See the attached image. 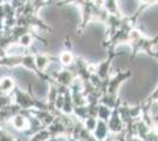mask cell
<instances>
[{"instance_id": "6da1fadb", "label": "cell", "mask_w": 158, "mask_h": 141, "mask_svg": "<svg viewBox=\"0 0 158 141\" xmlns=\"http://www.w3.org/2000/svg\"><path fill=\"white\" fill-rule=\"evenodd\" d=\"M119 106H120V105H119ZM118 107H114L113 109H112L111 116H110L109 120L106 121L107 127H109V129H110V133H111V134H116V135L123 133L124 129H125V127H124V122H123L122 118H120V115H119Z\"/></svg>"}, {"instance_id": "7a4b0ae2", "label": "cell", "mask_w": 158, "mask_h": 141, "mask_svg": "<svg viewBox=\"0 0 158 141\" xmlns=\"http://www.w3.org/2000/svg\"><path fill=\"white\" fill-rule=\"evenodd\" d=\"M110 129L107 127V123H106V121H103V120H97V126L96 128L93 129L92 132V135L93 138L96 139L97 141H105L109 139V136H110Z\"/></svg>"}, {"instance_id": "3957f363", "label": "cell", "mask_w": 158, "mask_h": 141, "mask_svg": "<svg viewBox=\"0 0 158 141\" xmlns=\"http://www.w3.org/2000/svg\"><path fill=\"white\" fill-rule=\"evenodd\" d=\"M112 114V108L107 107L106 105L99 104L98 111H97V119L103 121H107Z\"/></svg>"}, {"instance_id": "277c9868", "label": "cell", "mask_w": 158, "mask_h": 141, "mask_svg": "<svg viewBox=\"0 0 158 141\" xmlns=\"http://www.w3.org/2000/svg\"><path fill=\"white\" fill-rule=\"evenodd\" d=\"M58 60H59V62L63 66H70L74 61V57H73V54L70 51H64V52L60 53Z\"/></svg>"}]
</instances>
